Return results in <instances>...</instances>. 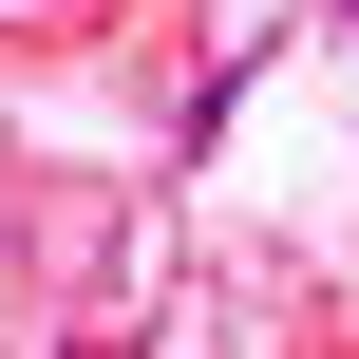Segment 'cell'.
Listing matches in <instances>:
<instances>
[]
</instances>
